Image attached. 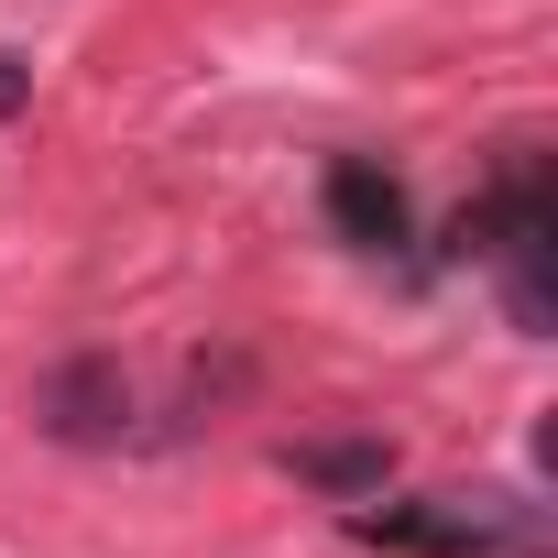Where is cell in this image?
I'll list each match as a JSON object with an SVG mask.
<instances>
[{
  "label": "cell",
  "instance_id": "obj_4",
  "mask_svg": "<svg viewBox=\"0 0 558 558\" xmlns=\"http://www.w3.org/2000/svg\"><path fill=\"white\" fill-rule=\"evenodd\" d=\"M329 230H340L351 252H405L416 219H405V186H395L384 165L351 154V165H329Z\"/></svg>",
  "mask_w": 558,
  "mask_h": 558
},
{
  "label": "cell",
  "instance_id": "obj_2",
  "mask_svg": "<svg viewBox=\"0 0 558 558\" xmlns=\"http://www.w3.org/2000/svg\"><path fill=\"white\" fill-rule=\"evenodd\" d=\"M351 536L405 547V558H525L536 547V504H514V493H427V504L351 514Z\"/></svg>",
  "mask_w": 558,
  "mask_h": 558
},
{
  "label": "cell",
  "instance_id": "obj_1",
  "mask_svg": "<svg viewBox=\"0 0 558 558\" xmlns=\"http://www.w3.org/2000/svg\"><path fill=\"white\" fill-rule=\"evenodd\" d=\"M460 241L493 263L504 318L536 340V329L558 318V208H547V165H536V143H514V154L493 165V186H482V208L460 219Z\"/></svg>",
  "mask_w": 558,
  "mask_h": 558
},
{
  "label": "cell",
  "instance_id": "obj_6",
  "mask_svg": "<svg viewBox=\"0 0 558 558\" xmlns=\"http://www.w3.org/2000/svg\"><path fill=\"white\" fill-rule=\"evenodd\" d=\"M23 110H34V56L0 45V121H23Z\"/></svg>",
  "mask_w": 558,
  "mask_h": 558
},
{
  "label": "cell",
  "instance_id": "obj_5",
  "mask_svg": "<svg viewBox=\"0 0 558 558\" xmlns=\"http://www.w3.org/2000/svg\"><path fill=\"white\" fill-rule=\"evenodd\" d=\"M286 460H296L307 482H329V493H384V471H395L373 438H351V449H286Z\"/></svg>",
  "mask_w": 558,
  "mask_h": 558
},
{
  "label": "cell",
  "instance_id": "obj_3",
  "mask_svg": "<svg viewBox=\"0 0 558 558\" xmlns=\"http://www.w3.org/2000/svg\"><path fill=\"white\" fill-rule=\"evenodd\" d=\"M34 416H45V438H66V449H121V438L143 427V384H132L110 351H88V362H56V373H45Z\"/></svg>",
  "mask_w": 558,
  "mask_h": 558
}]
</instances>
